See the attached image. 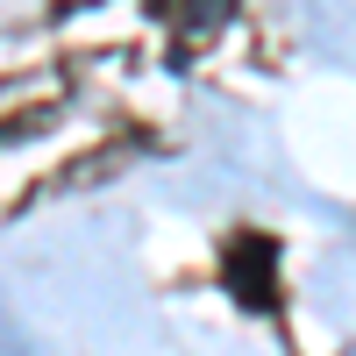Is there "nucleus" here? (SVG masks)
<instances>
[{"label": "nucleus", "instance_id": "f257e3e1", "mask_svg": "<svg viewBox=\"0 0 356 356\" xmlns=\"http://www.w3.org/2000/svg\"><path fill=\"white\" fill-rule=\"evenodd\" d=\"M221 285H228V300L243 307V314H271L278 307V243L271 235H228V250H221Z\"/></svg>", "mask_w": 356, "mask_h": 356}, {"label": "nucleus", "instance_id": "f03ea898", "mask_svg": "<svg viewBox=\"0 0 356 356\" xmlns=\"http://www.w3.org/2000/svg\"><path fill=\"white\" fill-rule=\"evenodd\" d=\"M150 15L178 29V43H200V36H214L235 15V0H150Z\"/></svg>", "mask_w": 356, "mask_h": 356}]
</instances>
